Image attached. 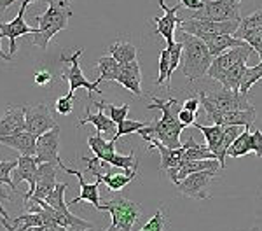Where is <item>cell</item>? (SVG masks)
I'll return each mask as SVG.
<instances>
[{
    "mask_svg": "<svg viewBox=\"0 0 262 231\" xmlns=\"http://www.w3.org/2000/svg\"><path fill=\"white\" fill-rule=\"evenodd\" d=\"M152 103L147 109L150 111H161V119H154L150 121L145 128H142L140 132H137L143 140L149 142L150 137L158 138L161 144L166 147H171V149H179L182 147L180 144V133L184 128H187L184 123H180L179 119V111H175L177 107V98H168V100H161L156 95H150Z\"/></svg>",
    "mask_w": 262,
    "mask_h": 231,
    "instance_id": "6da1fadb",
    "label": "cell"
},
{
    "mask_svg": "<svg viewBox=\"0 0 262 231\" xmlns=\"http://www.w3.org/2000/svg\"><path fill=\"white\" fill-rule=\"evenodd\" d=\"M180 42L184 44L180 58L182 74L191 82L205 77L208 74V69L213 61V54L210 53L206 42L192 33L180 30Z\"/></svg>",
    "mask_w": 262,
    "mask_h": 231,
    "instance_id": "7a4b0ae2",
    "label": "cell"
},
{
    "mask_svg": "<svg viewBox=\"0 0 262 231\" xmlns=\"http://www.w3.org/2000/svg\"><path fill=\"white\" fill-rule=\"evenodd\" d=\"M166 224H168L166 214H164L163 208H159L158 212L154 214V217L147 221L138 231H166Z\"/></svg>",
    "mask_w": 262,
    "mask_h": 231,
    "instance_id": "8d00e7d4",
    "label": "cell"
},
{
    "mask_svg": "<svg viewBox=\"0 0 262 231\" xmlns=\"http://www.w3.org/2000/svg\"><path fill=\"white\" fill-rule=\"evenodd\" d=\"M33 2H39V0H23L21 2V9L18 11V16H16L14 19L9 21V23H2L0 21V37L2 39H9V54L11 56H14L16 53V40L19 39V37L23 35H28V33H32V35H35V33H39V27L37 28H32L27 25V21H25V12H27V7L30 6Z\"/></svg>",
    "mask_w": 262,
    "mask_h": 231,
    "instance_id": "9c48e42d",
    "label": "cell"
},
{
    "mask_svg": "<svg viewBox=\"0 0 262 231\" xmlns=\"http://www.w3.org/2000/svg\"><path fill=\"white\" fill-rule=\"evenodd\" d=\"M60 135H61V130L60 126H54L53 130L46 132L44 135H40L37 138V154L35 159L37 163H53V165L61 166L63 161L58 154V147H60Z\"/></svg>",
    "mask_w": 262,
    "mask_h": 231,
    "instance_id": "7c38bea8",
    "label": "cell"
},
{
    "mask_svg": "<svg viewBox=\"0 0 262 231\" xmlns=\"http://www.w3.org/2000/svg\"><path fill=\"white\" fill-rule=\"evenodd\" d=\"M247 60L248 58H242V60H238L226 74L222 75V79L219 81L222 84V88H226V90H239L243 74H245V70H247Z\"/></svg>",
    "mask_w": 262,
    "mask_h": 231,
    "instance_id": "4316f807",
    "label": "cell"
},
{
    "mask_svg": "<svg viewBox=\"0 0 262 231\" xmlns=\"http://www.w3.org/2000/svg\"><path fill=\"white\" fill-rule=\"evenodd\" d=\"M54 111L58 112L60 116H69L74 111V95L67 93L65 96H60L54 103Z\"/></svg>",
    "mask_w": 262,
    "mask_h": 231,
    "instance_id": "60d3db41",
    "label": "cell"
},
{
    "mask_svg": "<svg viewBox=\"0 0 262 231\" xmlns=\"http://www.w3.org/2000/svg\"><path fill=\"white\" fill-rule=\"evenodd\" d=\"M171 56H170V49L168 46L159 53V74L156 77V86H161V84H166V90H171Z\"/></svg>",
    "mask_w": 262,
    "mask_h": 231,
    "instance_id": "1f68e13d",
    "label": "cell"
},
{
    "mask_svg": "<svg viewBox=\"0 0 262 231\" xmlns=\"http://www.w3.org/2000/svg\"><path fill=\"white\" fill-rule=\"evenodd\" d=\"M248 153H253V147H252V132L248 126H245V130L236 137V140L232 142L229 151H227V158H242L247 156Z\"/></svg>",
    "mask_w": 262,
    "mask_h": 231,
    "instance_id": "f546056e",
    "label": "cell"
},
{
    "mask_svg": "<svg viewBox=\"0 0 262 231\" xmlns=\"http://www.w3.org/2000/svg\"><path fill=\"white\" fill-rule=\"evenodd\" d=\"M259 56H260V61H262V51L259 53Z\"/></svg>",
    "mask_w": 262,
    "mask_h": 231,
    "instance_id": "db71d44e",
    "label": "cell"
},
{
    "mask_svg": "<svg viewBox=\"0 0 262 231\" xmlns=\"http://www.w3.org/2000/svg\"><path fill=\"white\" fill-rule=\"evenodd\" d=\"M250 231H260V229H257V228H253V229H250Z\"/></svg>",
    "mask_w": 262,
    "mask_h": 231,
    "instance_id": "11a10c76",
    "label": "cell"
},
{
    "mask_svg": "<svg viewBox=\"0 0 262 231\" xmlns=\"http://www.w3.org/2000/svg\"><path fill=\"white\" fill-rule=\"evenodd\" d=\"M159 6H161V9L164 11V16H154V23H156V30L154 33L156 35H161L164 40H166V44H171L173 37H175V28H179L180 25V19L177 18V11L182 9L180 4H177V6L173 7H166V4H164V0H159Z\"/></svg>",
    "mask_w": 262,
    "mask_h": 231,
    "instance_id": "2e32d148",
    "label": "cell"
},
{
    "mask_svg": "<svg viewBox=\"0 0 262 231\" xmlns=\"http://www.w3.org/2000/svg\"><path fill=\"white\" fill-rule=\"evenodd\" d=\"M192 126H196L203 135H205L206 147H208V151H212V153L215 154V158H217L219 147H221V140H222V135H224V126H221V124L205 126L201 123H194Z\"/></svg>",
    "mask_w": 262,
    "mask_h": 231,
    "instance_id": "83f0119b",
    "label": "cell"
},
{
    "mask_svg": "<svg viewBox=\"0 0 262 231\" xmlns=\"http://www.w3.org/2000/svg\"><path fill=\"white\" fill-rule=\"evenodd\" d=\"M105 231H121V229L119 228H114V226H108V228L105 229Z\"/></svg>",
    "mask_w": 262,
    "mask_h": 231,
    "instance_id": "f5cc1de1",
    "label": "cell"
},
{
    "mask_svg": "<svg viewBox=\"0 0 262 231\" xmlns=\"http://www.w3.org/2000/svg\"><path fill=\"white\" fill-rule=\"evenodd\" d=\"M101 210L108 212L112 216L114 228H119L121 231H131L133 224L142 216V208L138 203L131 200H126L124 196H116V198L103 201L101 203Z\"/></svg>",
    "mask_w": 262,
    "mask_h": 231,
    "instance_id": "277c9868",
    "label": "cell"
},
{
    "mask_svg": "<svg viewBox=\"0 0 262 231\" xmlns=\"http://www.w3.org/2000/svg\"><path fill=\"white\" fill-rule=\"evenodd\" d=\"M179 28L182 32L192 33V35L200 37V39H206L212 35H224V33H231L234 35V32L239 28V21L231 19V21H206V19H180Z\"/></svg>",
    "mask_w": 262,
    "mask_h": 231,
    "instance_id": "8992f818",
    "label": "cell"
},
{
    "mask_svg": "<svg viewBox=\"0 0 262 231\" xmlns=\"http://www.w3.org/2000/svg\"><path fill=\"white\" fill-rule=\"evenodd\" d=\"M117 140H119V137H112L111 140H107V138H103L101 135H98V133L88 137V144H90L93 154L100 159L98 165L101 168L111 166L112 158L117 154V149H116Z\"/></svg>",
    "mask_w": 262,
    "mask_h": 231,
    "instance_id": "d6986e66",
    "label": "cell"
},
{
    "mask_svg": "<svg viewBox=\"0 0 262 231\" xmlns=\"http://www.w3.org/2000/svg\"><path fill=\"white\" fill-rule=\"evenodd\" d=\"M239 2H242V0H239Z\"/></svg>",
    "mask_w": 262,
    "mask_h": 231,
    "instance_id": "6f0895ef",
    "label": "cell"
},
{
    "mask_svg": "<svg viewBox=\"0 0 262 231\" xmlns=\"http://www.w3.org/2000/svg\"><path fill=\"white\" fill-rule=\"evenodd\" d=\"M27 231H32V228H30V229H27Z\"/></svg>",
    "mask_w": 262,
    "mask_h": 231,
    "instance_id": "9f6ffc18",
    "label": "cell"
},
{
    "mask_svg": "<svg viewBox=\"0 0 262 231\" xmlns=\"http://www.w3.org/2000/svg\"><path fill=\"white\" fill-rule=\"evenodd\" d=\"M67 187H69V184H67V182L58 184V186L54 187V191L51 193V195H48V198H46V201H48L51 207L60 210V212H69V205L65 203Z\"/></svg>",
    "mask_w": 262,
    "mask_h": 231,
    "instance_id": "e575fe53",
    "label": "cell"
},
{
    "mask_svg": "<svg viewBox=\"0 0 262 231\" xmlns=\"http://www.w3.org/2000/svg\"><path fill=\"white\" fill-rule=\"evenodd\" d=\"M16 2H19V0H0V14L6 12L7 7L12 6V4H16Z\"/></svg>",
    "mask_w": 262,
    "mask_h": 231,
    "instance_id": "c3c4849f",
    "label": "cell"
},
{
    "mask_svg": "<svg viewBox=\"0 0 262 231\" xmlns=\"http://www.w3.org/2000/svg\"><path fill=\"white\" fill-rule=\"evenodd\" d=\"M93 105H95V107L107 109L108 117H111V119L116 124L122 123V121L126 119V116H128V112H129V105L128 103H124V105H121V107H117V105H112V103H107V102H96V100H93Z\"/></svg>",
    "mask_w": 262,
    "mask_h": 231,
    "instance_id": "836d02e7",
    "label": "cell"
},
{
    "mask_svg": "<svg viewBox=\"0 0 262 231\" xmlns=\"http://www.w3.org/2000/svg\"><path fill=\"white\" fill-rule=\"evenodd\" d=\"M108 53L119 61V65L137 60V48L129 42H114V44L108 46Z\"/></svg>",
    "mask_w": 262,
    "mask_h": 231,
    "instance_id": "4dcf8cb0",
    "label": "cell"
},
{
    "mask_svg": "<svg viewBox=\"0 0 262 231\" xmlns=\"http://www.w3.org/2000/svg\"><path fill=\"white\" fill-rule=\"evenodd\" d=\"M121 86H124L126 90H129L131 93H135L137 96H142L143 91H142V70H140V65H138L137 60L129 61V63H124L121 65V72H119V77L117 81Z\"/></svg>",
    "mask_w": 262,
    "mask_h": 231,
    "instance_id": "44dd1931",
    "label": "cell"
},
{
    "mask_svg": "<svg viewBox=\"0 0 262 231\" xmlns=\"http://www.w3.org/2000/svg\"><path fill=\"white\" fill-rule=\"evenodd\" d=\"M203 40L206 42V46H208L210 53L213 54V58L219 56V54H222V53H226L227 49L248 46L243 39L231 35V33H224V35H212V37H206V39H203Z\"/></svg>",
    "mask_w": 262,
    "mask_h": 231,
    "instance_id": "cb8c5ba5",
    "label": "cell"
},
{
    "mask_svg": "<svg viewBox=\"0 0 262 231\" xmlns=\"http://www.w3.org/2000/svg\"><path fill=\"white\" fill-rule=\"evenodd\" d=\"M37 168H39V163H37L35 156H21L18 158V166H16V177H14V182L18 184L21 180L28 182V193H25L23 196V203H27L28 200L33 196L35 193V186H37Z\"/></svg>",
    "mask_w": 262,
    "mask_h": 231,
    "instance_id": "ac0fdd59",
    "label": "cell"
},
{
    "mask_svg": "<svg viewBox=\"0 0 262 231\" xmlns=\"http://www.w3.org/2000/svg\"><path fill=\"white\" fill-rule=\"evenodd\" d=\"M0 40H2V37H0ZM0 58H2V60H6V61H11L14 56H11V54L4 53V51H2V48H0Z\"/></svg>",
    "mask_w": 262,
    "mask_h": 231,
    "instance_id": "f907efd6",
    "label": "cell"
},
{
    "mask_svg": "<svg viewBox=\"0 0 262 231\" xmlns=\"http://www.w3.org/2000/svg\"><path fill=\"white\" fill-rule=\"evenodd\" d=\"M84 53V49H77V51H74L72 56H65V54H61V61H69L70 63V69L67 70V72H61V77L67 79L70 84V91L69 93L74 95L75 90H79V88H86L88 91L91 93H96V95H103V91L98 88V82H91L86 79V75L82 74L81 70V65H79V58H81V54Z\"/></svg>",
    "mask_w": 262,
    "mask_h": 231,
    "instance_id": "30bf717a",
    "label": "cell"
},
{
    "mask_svg": "<svg viewBox=\"0 0 262 231\" xmlns=\"http://www.w3.org/2000/svg\"><path fill=\"white\" fill-rule=\"evenodd\" d=\"M250 53H253V49L250 46H243V48H232V49H227L226 53L219 54V56L213 58L212 65L208 69V77L213 79V81H221L222 75L231 69L238 60L242 58H250Z\"/></svg>",
    "mask_w": 262,
    "mask_h": 231,
    "instance_id": "5bb4252c",
    "label": "cell"
},
{
    "mask_svg": "<svg viewBox=\"0 0 262 231\" xmlns=\"http://www.w3.org/2000/svg\"><path fill=\"white\" fill-rule=\"evenodd\" d=\"M180 7H184V9L187 11H198L203 7V0H180Z\"/></svg>",
    "mask_w": 262,
    "mask_h": 231,
    "instance_id": "f6af8a7d",
    "label": "cell"
},
{
    "mask_svg": "<svg viewBox=\"0 0 262 231\" xmlns=\"http://www.w3.org/2000/svg\"><path fill=\"white\" fill-rule=\"evenodd\" d=\"M56 186L58 182H56V168H54V165L53 163H40L39 168H37V186L32 198L46 200L48 195H51Z\"/></svg>",
    "mask_w": 262,
    "mask_h": 231,
    "instance_id": "ffe728a7",
    "label": "cell"
},
{
    "mask_svg": "<svg viewBox=\"0 0 262 231\" xmlns=\"http://www.w3.org/2000/svg\"><path fill=\"white\" fill-rule=\"evenodd\" d=\"M149 123H143V121H129V119H124L122 123L117 124V132L114 137H124V135H129V133H135V132H140L142 128Z\"/></svg>",
    "mask_w": 262,
    "mask_h": 231,
    "instance_id": "ab89813d",
    "label": "cell"
},
{
    "mask_svg": "<svg viewBox=\"0 0 262 231\" xmlns=\"http://www.w3.org/2000/svg\"><path fill=\"white\" fill-rule=\"evenodd\" d=\"M262 79V61L257 63L255 67H250L247 70H245L243 74V79H242V84H239V91H242L243 95H248V91L252 90L253 84H257Z\"/></svg>",
    "mask_w": 262,
    "mask_h": 231,
    "instance_id": "d6a6232c",
    "label": "cell"
},
{
    "mask_svg": "<svg viewBox=\"0 0 262 231\" xmlns=\"http://www.w3.org/2000/svg\"><path fill=\"white\" fill-rule=\"evenodd\" d=\"M27 130V117H25V105H9L0 117V137L16 135Z\"/></svg>",
    "mask_w": 262,
    "mask_h": 231,
    "instance_id": "e0dca14e",
    "label": "cell"
},
{
    "mask_svg": "<svg viewBox=\"0 0 262 231\" xmlns=\"http://www.w3.org/2000/svg\"><path fill=\"white\" fill-rule=\"evenodd\" d=\"M200 100L206 111V116L213 124L221 126H250L255 123V109H248V111H219L213 103L206 100L205 93L200 95Z\"/></svg>",
    "mask_w": 262,
    "mask_h": 231,
    "instance_id": "52a82bcc",
    "label": "cell"
},
{
    "mask_svg": "<svg viewBox=\"0 0 262 231\" xmlns=\"http://www.w3.org/2000/svg\"><path fill=\"white\" fill-rule=\"evenodd\" d=\"M16 166H18V159L0 163V184H6L12 193H16V182L11 179V172L16 170Z\"/></svg>",
    "mask_w": 262,
    "mask_h": 231,
    "instance_id": "74e56055",
    "label": "cell"
},
{
    "mask_svg": "<svg viewBox=\"0 0 262 231\" xmlns=\"http://www.w3.org/2000/svg\"><path fill=\"white\" fill-rule=\"evenodd\" d=\"M96 67L100 70V77L96 79V82H103V81H117L121 72V65L119 61L114 56H101L96 61Z\"/></svg>",
    "mask_w": 262,
    "mask_h": 231,
    "instance_id": "f1b7e54d",
    "label": "cell"
},
{
    "mask_svg": "<svg viewBox=\"0 0 262 231\" xmlns=\"http://www.w3.org/2000/svg\"><path fill=\"white\" fill-rule=\"evenodd\" d=\"M63 172H67V174H70V175H75L79 180V193L81 195L79 196H75L74 200L69 203V207H74V205H77V203H81V201H90V203L95 207L96 210H101V203H100V180H96V182H93V184H88L86 180H84L82 177V172L81 170H72V168H69L63 163V165L60 166Z\"/></svg>",
    "mask_w": 262,
    "mask_h": 231,
    "instance_id": "9a60e30c",
    "label": "cell"
},
{
    "mask_svg": "<svg viewBox=\"0 0 262 231\" xmlns=\"http://www.w3.org/2000/svg\"><path fill=\"white\" fill-rule=\"evenodd\" d=\"M70 4L72 0H48V11L44 14L33 16V21L39 23V33H35L32 40L33 46L46 49L58 32L69 28V21L72 18Z\"/></svg>",
    "mask_w": 262,
    "mask_h": 231,
    "instance_id": "3957f363",
    "label": "cell"
},
{
    "mask_svg": "<svg viewBox=\"0 0 262 231\" xmlns=\"http://www.w3.org/2000/svg\"><path fill=\"white\" fill-rule=\"evenodd\" d=\"M0 144L11 147V149L18 151L23 156H35L37 154V137L32 135L30 132H19L16 135L0 137Z\"/></svg>",
    "mask_w": 262,
    "mask_h": 231,
    "instance_id": "7402d4cb",
    "label": "cell"
},
{
    "mask_svg": "<svg viewBox=\"0 0 262 231\" xmlns=\"http://www.w3.org/2000/svg\"><path fill=\"white\" fill-rule=\"evenodd\" d=\"M179 119H180V123H184L185 126H192L196 123V112L187 111V109L182 107L179 111Z\"/></svg>",
    "mask_w": 262,
    "mask_h": 231,
    "instance_id": "b9f144b4",
    "label": "cell"
},
{
    "mask_svg": "<svg viewBox=\"0 0 262 231\" xmlns=\"http://www.w3.org/2000/svg\"><path fill=\"white\" fill-rule=\"evenodd\" d=\"M252 147H253V153L259 158H262V132L260 130H255V132L252 133Z\"/></svg>",
    "mask_w": 262,
    "mask_h": 231,
    "instance_id": "7bdbcfd3",
    "label": "cell"
},
{
    "mask_svg": "<svg viewBox=\"0 0 262 231\" xmlns=\"http://www.w3.org/2000/svg\"><path fill=\"white\" fill-rule=\"evenodd\" d=\"M205 96L219 111H248V109H253V105L248 102V96L243 95L239 90L222 88V91H219V93H205Z\"/></svg>",
    "mask_w": 262,
    "mask_h": 231,
    "instance_id": "4fadbf2b",
    "label": "cell"
},
{
    "mask_svg": "<svg viewBox=\"0 0 262 231\" xmlns=\"http://www.w3.org/2000/svg\"><path fill=\"white\" fill-rule=\"evenodd\" d=\"M221 163L219 159H196V161H187L184 163L179 170H177L175 177L171 179V182L179 184L182 179H185L189 174H194V172H201V170H221Z\"/></svg>",
    "mask_w": 262,
    "mask_h": 231,
    "instance_id": "d4e9b609",
    "label": "cell"
},
{
    "mask_svg": "<svg viewBox=\"0 0 262 231\" xmlns=\"http://www.w3.org/2000/svg\"><path fill=\"white\" fill-rule=\"evenodd\" d=\"M84 124H93L96 128V133L101 135V133H105L107 137H114L117 132V124L114 123L108 116L103 114V109H98V112L96 114H91L90 107L86 109V117L81 119L77 123V128H81Z\"/></svg>",
    "mask_w": 262,
    "mask_h": 231,
    "instance_id": "603a6c76",
    "label": "cell"
},
{
    "mask_svg": "<svg viewBox=\"0 0 262 231\" xmlns=\"http://www.w3.org/2000/svg\"><path fill=\"white\" fill-rule=\"evenodd\" d=\"M200 103H201L200 98H187L184 102V109H187V111H192V112H198V109H200Z\"/></svg>",
    "mask_w": 262,
    "mask_h": 231,
    "instance_id": "bcb514c9",
    "label": "cell"
},
{
    "mask_svg": "<svg viewBox=\"0 0 262 231\" xmlns=\"http://www.w3.org/2000/svg\"><path fill=\"white\" fill-rule=\"evenodd\" d=\"M25 117H27V132H30L37 138L56 126V121L46 103L25 105Z\"/></svg>",
    "mask_w": 262,
    "mask_h": 231,
    "instance_id": "8fae6325",
    "label": "cell"
},
{
    "mask_svg": "<svg viewBox=\"0 0 262 231\" xmlns=\"http://www.w3.org/2000/svg\"><path fill=\"white\" fill-rule=\"evenodd\" d=\"M32 231H69L65 226L60 224H51V226H39V228H32Z\"/></svg>",
    "mask_w": 262,
    "mask_h": 231,
    "instance_id": "7dc6e473",
    "label": "cell"
},
{
    "mask_svg": "<svg viewBox=\"0 0 262 231\" xmlns=\"http://www.w3.org/2000/svg\"><path fill=\"white\" fill-rule=\"evenodd\" d=\"M0 198H2V201H9L11 200V195L7 193L6 184H0Z\"/></svg>",
    "mask_w": 262,
    "mask_h": 231,
    "instance_id": "681fc988",
    "label": "cell"
},
{
    "mask_svg": "<svg viewBox=\"0 0 262 231\" xmlns=\"http://www.w3.org/2000/svg\"><path fill=\"white\" fill-rule=\"evenodd\" d=\"M182 159L184 163L187 161H196V159H217L212 151H208L206 145L196 144L194 137H189L187 144L182 145Z\"/></svg>",
    "mask_w": 262,
    "mask_h": 231,
    "instance_id": "484cf974",
    "label": "cell"
},
{
    "mask_svg": "<svg viewBox=\"0 0 262 231\" xmlns=\"http://www.w3.org/2000/svg\"><path fill=\"white\" fill-rule=\"evenodd\" d=\"M234 37L243 39L253 51H257V53L262 51V32L260 30H236Z\"/></svg>",
    "mask_w": 262,
    "mask_h": 231,
    "instance_id": "d590c367",
    "label": "cell"
},
{
    "mask_svg": "<svg viewBox=\"0 0 262 231\" xmlns=\"http://www.w3.org/2000/svg\"><path fill=\"white\" fill-rule=\"evenodd\" d=\"M53 81V75H51L48 70H39V72L35 74V84H39V86H48Z\"/></svg>",
    "mask_w": 262,
    "mask_h": 231,
    "instance_id": "ee69618b",
    "label": "cell"
},
{
    "mask_svg": "<svg viewBox=\"0 0 262 231\" xmlns=\"http://www.w3.org/2000/svg\"><path fill=\"white\" fill-rule=\"evenodd\" d=\"M219 170H201V172H194L189 174L185 179H182L177 184V189L182 193L184 196L192 200H206L208 198V191L212 186L213 179L217 177Z\"/></svg>",
    "mask_w": 262,
    "mask_h": 231,
    "instance_id": "ba28073f",
    "label": "cell"
},
{
    "mask_svg": "<svg viewBox=\"0 0 262 231\" xmlns=\"http://www.w3.org/2000/svg\"><path fill=\"white\" fill-rule=\"evenodd\" d=\"M238 30H260L262 32V9L253 11L239 21Z\"/></svg>",
    "mask_w": 262,
    "mask_h": 231,
    "instance_id": "f35d334b",
    "label": "cell"
},
{
    "mask_svg": "<svg viewBox=\"0 0 262 231\" xmlns=\"http://www.w3.org/2000/svg\"><path fill=\"white\" fill-rule=\"evenodd\" d=\"M0 216H4V217H6V219H11L9 214L6 212V208H4V205H2V198H0Z\"/></svg>",
    "mask_w": 262,
    "mask_h": 231,
    "instance_id": "816d5d0a",
    "label": "cell"
},
{
    "mask_svg": "<svg viewBox=\"0 0 262 231\" xmlns=\"http://www.w3.org/2000/svg\"><path fill=\"white\" fill-rule=\"evenodd\" d=\"M239 4V0H203V7L194 11L191 18L206 21H242Z\"/></svg>",
    "mask_w": 262,
    "mask_h": 231,
    "instance_id": "5b68a950",
    "label": "cell"
}]
</instances>
